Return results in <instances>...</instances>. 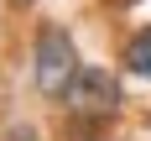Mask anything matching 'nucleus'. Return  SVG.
Listing matches in <instances>:
<instances>
[{
    "label": "nucleus",
    "mask_w": 151,
    "mask_h": 141,
    "mask_svg": "<svg viewBox=\"0 0 151 141\" xmlns=\"http://www.w3.org/2000/svg\"><path fill=\"white\" fill-rule=\"evenodd\" d=\"M78 68H83V58H78L73 31L63 21H37V31H31V84H37V94L47 105H63Z\"/></svg>",
    "instance_id": "obj_1"
},
{
    "label": "nucleus",
    "mask_w": 151,
    "mask_h": 141,
    "mask_svg": "<svg viewBox=\"0 0 151 141\" xmlns=\"http://www.w3.org/2000/svg\"><path fill=\"white\" fill-rule=\"evenodd\" d=\"M63 115L78 125H115L125 115V84H120V68H109V63H83L73 78V89L63 99Z\"/></svg>",
    "instance_id": "obj_2"
},
{
    "label": "nucleus",
    "mask_w": 151,
    "mask_h": 141,
    "mask_svg": "<svg viewBox=\"0 0 151 141\" xmlns=\"http://www.w3.org/2000/svg\"><path fill=\"white\" fill-rule=\"evenodd\" d=\"M120 73L151 84V26H136V31L120 42Z\"/></svg>",
    "instance_id": "obj_3"
},
{
    "label": "nucleus",
    "mask_w": 151,
    "mask_h": 141,
    "mask_svg": "<svg viewBox=\"0 0 151 141\" xmlns=\"http://www.w3.org/2000/svg\"><path fill=\"white\" fill-rule=\"evenodd\" d=\"M5 141H42V136H37V125H21V120H16L11 131H5Z\"/></svg>",
    "instance_id": "obj_4"
},
{
    "label": "nucleus",
    "mask_w": 151,
    "mask_h": 141,
    "mask_svg": "<svg viewBox=\"0 0 151 141\" xmlns=\"http://www.w3.org/2000/svg\"><path fill=\"white\" fill-rule=\"evenodd\" d=\"M16 5H37V0H16Z\"/></svg>",
    "instance_id": "obj_5"
}]
</instances>
